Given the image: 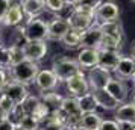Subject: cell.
<instances>
[{
  "label": "cell",
  "instance_id": "obj_4",
  "mask_svg": "<svg viewBox=\"0 0 135 130\" xmlns=\"http://www.w3.org/2000/svg\"><path fill=\"white\" fill-rule=\"evenodd\" d=\"M67 20L71 29L86 30L96 21V11H90V9L76 5V6H71V12L67 17Z\"/></svg>",
  "mask_w": 135,
  "mask_h": 130
},
{
  "label": "cell",
  "instance_id": "obj_21",
  "mask_svg": "<svg viewBox=\"0 0 135 130\" xmlns=\"http://www.w3.org/2000/svg\"><path fill=\"white\" fill-rule=\"evenodd\" d=\"M102 121H103V118H102V115H100L97 111L82 113L80 129H85V130H99V127H100Z\"/></svg>",
  "mask_w": 135,
  "mask_h": 130
},
{
  "label": "cell",
  "instance_id": "obj_8",
  "mask_svg": "<svg viewBox=\"0 0 135 130\" xmlns=\"http://www.w3.org/2000/svg\"><path fill=\"white\" fill-rule=\"evenodd\" d=\"M25 21H26V15H25L23 8H21V3L20 2H12L9 9H8V12L5 14L3 20L0 21V24H3L5 27L15 29V27L21 26Z\"/></svg>",
  "mask_w": 135,
  "mask_h": 130
},
{
  "label": "cell",
  "instance_id": "obj_2",
  "mask_svg": "<svg viewBox=\"0 0 135 130\" xmlns=\"http://www.w3.org/2000/svg\"><path fill=\"white\" fill-rule=\"evenodd\" d=\"M50 68L53 70V73L56 74L59 83H65L70 77H73L74 74L82 71L78 61L73 59V58H68V56H56L52 61Z\"/></svg>",
  "mask_w": 135,
  "mask_h": 130
},
{
  "label": "cell",
  "instance_id": "obj_22",
  "mask_svg": "<svg viewBox=\"0 0 135 130\" xmlns=\"http://www.w3.org/2000/svg\"><path fill=\"white\" fill-rule=\"evenodd\" d=\"M82 33L84 30H76V29H70L65 33V37L61 39L62 45L65 49L74 50V49H82Z\"/></svg>",
  "mask_w": 135,
  "mask_h": 130
},
{
  "label": "cell",
  "instance_id": "obj_41",
  "mask_svg": "<svg viewBox=\"0 0 135 130\" xmlns=\"http://www.w3.org/2000/svg\"><path fill=\"white\" fill-rule=\"evenodd\" d=\"M131 56H132V58L135 59V43L132 44V50H131Z\"/></svg>",
  "mask_w": 135,
  "mask_h": 130
},
{
  "label": "cell",
  "instance_id": "obj_40",
  "mask_svg": "<svg viewBox=\"0 0 135 130\" xmlns=\"http://www.w3.org/2000/svg\"><path fill=\"white\" fill-rule=\"evenodd\" d=\"M6 119H8V115H6V113H5L3 111H2V109H0V124H2V123H5Z\"/></svg>",
  "mask_w": 135,
  "mask_h": 130
},
{
  "label": "cell",
  "instance_id": "obj_42",
  "mask_svg": "<svg viewBox=\"0 0 135 130\" xmlns=\"http://www.w3.org/2000/svg\"><path fill=\"white\" fill-rule=\"evenodd\" d=\"M131 82H132V86L135 88V73L132 74V77H131Z\"/></svg>",
  "mask_w": 135,
  "mask_h": 130
},
{
  "label": "cell",
  "instance_id": "obj_44",
  "mask_svg": "<svg viewBox=\"0 0 135 130\" xmlns=\"http://www.w3.org/2000/svg\"><path fill=\"white\" fill-rule=\"evenodd\" d=\"M15 130H25V129H20V127H15Z\"/></svg>",
  "mask_w": 135,
  "mask_h": 130
},
{
  "label": "cell",
  "instance_id": "obj_29",
  "mask_svg": "<svg viewBox=\"0 0 135 130\" xmlns=\"http://www.w3.org/2000/svg\"><path fill=\"white\" fill-rule=\"evenodd\" d=\"M11 67H12V64H11L9 45H6V44H0V68L9 71Z\"/></svg>",
  "mask_w": 135,
  "mask_h": 130
},
{
  "label": "cell",
  "instance_id": "obj_13",
  "mask_svg": "<svg viewBox=\"0 0 135 130\" xmlns=\"http://www.w3.org/2000/svg\"><path fill=\"white\" fill-rule=\"evenodd\" d=\"M0 92L6 94L8 97L11 100H14L17 105H21V103L27 98V95L31 94L29 92V88L26 86V85L18 83V82H15V80H11V79H9V82L3 86V89H2Z\"/></svg>",
  "mask_w": 135,
  "mask_h": 130
},
{
  "label": "cell",
  "instance_id": "obj_11",
  "mask_svg": "<svg viewBox=\"0 0 135 130\" xmlns=\"http://www.w3.org/2000/svg\"><path fill=\"white\" fill-rule=\"evenodd\" d=\"M105 89H106L120 105L124 103V101H129V86H128V83H126V80L112 76L111 80L106 83V88H105Z\"/></svg>",
  "mask_w": 135,
  "mask_h": 130
},
{
  "label": "cell",
  "instance_id": "obj_15",
  "mask_svg": "<svg viewBox=\"0 0 135 130\" xmlns=\"http://www.w3.org/2000/svg\"><path fill=\"white\" fill-rule=\"evenodd\" d=\"M112 73L106 71V70L100 68V67H94L90 71H86V79L90 83V89H102L106 88V83L111 80Z\"/></svg>",
  "mask_w": 135,
  "mask_h": 130
},
{
  "label": "cell",
  "instance_id": "obj_23",
  "mask_svg": "<svg viewBox=\"0 0 135 130\" xmlns=\"http://www.w3.org/2000/svg\"><path fill=\"white\" fill-rule=\"evenodd\" d=\"M102 26V30H103V35H108V37H112L122 41L123 43V37H124V32H123V26L120 20H115V21H111V23H103Z\"/></svg>",
  "mask_w": 135,
  "mask_h": 130
},
{
  "label": "cell",
  "instance_id": "obj_47",
  "mask_svg": "<svg viewBox=\"0 0 135 130\" xmlns=\"http://www.w3.org/2000/svg\"><path fill=\"white\" fill-rule=\"evenodd\" d=\"M134 130H135V127H134Z\"/></svg>",
  "mask_w": 135,
  "mask_h": 130
},
{
  "label": "cell",
  "instance_id": "obj_46",
  "mask_svg": "<svg viewBox=\"0 0 135 130\" xmlns=\"http://www.w3.org/2000/svg\"><path fill=\"white\" fill-rule=\"evenodd\" d=\"M80 130H85V129H80Z\"/></svg>",
  "mask_w": 135,
  "mask_h": 130
},
{
  "label": "cell",
  "instance_id": "obj_3",
  "mask_svg": "<svg viewBox=\"0 0 135 130\" xmlns=\"http://www.w3.org/2000/svg\"><path fill=\"white\" fill-rule=\"evenodd\" d=\"M18 29L26 41H47V21H44L41 17L26 18Z\"/></svg>",
  "mask_w": 135,
  "mask_h": 130
},
{
  "label": "cell",
  "instance_id": "obj_25",
  "mask_svg": "<svg viewBox=\"0 0 135 130\" xmlns=\"http://www.w3.org/2000/svg\"><path fill=\"white\" fill-rule=\"evenodd\" d=\"M40 98L43 100L46 105L50 107V111L53 112L56 109H59L61 107V103L64 97H62L59 92H55V91H47V92H41L40 94Z\"/></svg>",
  "mask_w": 135,
  "mask_h": 130
},
{
  "label": "cell",
  "instance_id": "obj_31",
  "mask_svg": "<svg viewBox=\"0 0 135 130\" xmlns=\"http://www.w3.org/2000/svg\"><path fill=\"white\" fill-rule=\"evenodd\" d=\"M65 2L64 0H46V9L53 14H61L65 9Z\"/></svg>",
  "mask_w": 135,
  "mask_h": 130
},
{
  "label": "cell",
  "instance_id": "obj_33",
  "mask_svg": "<svg viewBox=\"0 0 135 130\" xmlns=\"http://www.w3.org/2000/svg\"><path fill=\"white\" fill-rule=\"evenodd\" d=\"M103 0H79V6L85 8V9H90V11H96L97 6L102 3Z\"/></svg>",
  "mask_w": 135,
  "mask_h": 130
},
{
  "label": "cell",
  "instance_id": "obj_20",
  "mask_svg": "<svg viewBox=\"0 0 135 130\" xmlns=\"http://www.w3.org/2000/svg\"><path fill=\"white\" fill-rule=\"evenodd\" d=\"M114 119L135 124V105L132 101H124L118 105V107L114 111Z\"/></svg>",
  "mask_w": 135,
  "mask_h": 130
},
{
  "label": "cell",
  "instance_id": "obj_36",
  "mask_svg": "<svg viewBox=\"0 0 135 130\" xmlns=\"http://www.w3.org/2000/svg\"><path fill=\"white\" fill-rule=\"evenodd\" d=\"M9 82V71L8 70L0 68V91L3 89V86Z\"/></svg>",
  "mask_w": 135,
  "mask_h": 130
},
{
  "label": "cell",
  "instance_id": "obj_14",
  "mask_svg": "<svg viewBox=\"0 0 135 130\" xmlns=\"http://www.w3.org/2000/svg\"><path fill=\"white\" fill-rule=\"evenodd\" d=\"M76 61L79 64L82 71H90L91 68L99 65V50L90 49V47H82L76 56Z\"/></svg>",
  "mask_w": 135,
  "mask_h": 130
},
{
  "label": "cell",
  "instance_id": "obj_37",
  "mask_svg": "<svg viewBox=\"0 0 135 130\" xmlns=\"http://www.w3.org/2000/svg\"><path fill=\"white\" fill-rule=\"evenodd\" d=\"M15 127H17V126H15L11 119H6L5 123L0 124V130H15Z\"/></svg>",
  "mask_w": 135,
  "mask_h": 130
},
{
  "label": "cell",
  "instance_id": "obj_1",
  "mask_svg": "<svg viewBox=\"0 0 135 130\" xmlns=\"http://www.w3.org/2000/svg\"><path fill=\"white\" fill-rule=\"evenodd\" d=\"M40 70L41 68L38 65V62L25 59V61H21L20 64L12 65L9 68V79L18 82V83H23L26 86H29V85H33L35 83V79H37V74L40 73Z\"/></svg>",
  "mask_w": 135,
  "mask_h": 130
},
{
  "label": "cell",
  "instance_id": "obj_45",
  "mask_svg": "<svg viewBox=\"0 0 135 130\" xmlns=\"http://www.w3.org/2000/svg\"><path fill=\"white\" fill-rule=\"evenodd\" d=\"M131 2H132V3H135V0H131Z\"/></svg>",
  "mask_w": 135,
  "mask_h": 130
},
{
  "label": "cell",
  "instance_id": "obj_18",
  "mask_svg": "<svg viewBox=\"0 0 135 130\" xmlns=\"http://www.w3.org/2000/svg\"><path fill=\"white\" fill-rule=\"evenodd\" d=\"M135 73V59L132 56H123L118 61V65L117 68L114 70V74L118 79H123V80H128L132 77V74Z\"/></svg>",
  "mask_w": 135,
  "mask_h": 130
},
{
  "label": "cell",
  "instance_id": "obj_9",
  "mask_svg": "<svg viewBox=\"0 0 135 130\" xmlns=\"http://www.w3.org/2000/svg\"><path fill=\"white\" fill-rule=\"evenodd\" d=\"M58 77L53 73L52 68H43L40 70V73L37 74V79H35V86L40 92H47V91H55L56 86H58Z\"/></svg>",
  "mask_w": 135,
  "mask_h": 130
},
{
  "label": "cell",
  "instance_id": "obj_39",
  "mask_svg": "<svg viewBox=\"0 0 135 130\" xmlns=\"http://www.w3.org/2000/svg\"><path fill=\"white\" fill-rule=\"evenodd\" d=\"M64 2H65L67 6H76V5L79 3V0H64Z\"/></svg>",
  "mask_w": 135,
  "mask_h": 130
},
{
  "label": "cell",
  "instance_id": "obj_10",
  "mask_svg": "<svg viewBox=\"0 0 135 130\" xmlns=\"http://www.w3.org/2000/svg\"><path fill=\"white\" fill-rule=\"evenodd\" d=\"M26 59L33 62H41L47 56L49 47H47V41H26L23 45Z\"/></svg>",
  "mask_w": 135,
  "mask_h": 130
},
{
  "label": "cell",
  "instance_id": "obj_32",
  "mask_svg": "<svg viewBox=\"0 0 135 130\" xmlns=\"http://www.w3.org/2000/svg\"><path fill=\"white\" fill-rule=\"evenodd\" d=\"M40 101V95H33V94H29L27 95V98L21 103V106L25 107L26 113H31L32 111H33V107L37 106V103Z\"/></svg>",
  "mask_w": 135,
  "mask_h": 130
},
{
  "label": "cell",
  "instance_id": "obj_30",
  "mask_svg": "<svg viewBox=\"0 0 135 130\" xmlns=\"http://www.w3.org/2000/svg\"><path fill=\"white\" fill-rule=\"evenodd\" d=\"M15 106H17V103H15L14 100H11L6 94H2V92H0V109L6 113L8 118H9V115H11V113H12V111L15 109Z\"/></svg>",
  "mask_w": 135,
  "mask_h": 130
},
{
  "label": "cell",
  "instance_id": "obj_19",
  "mask_svg": "<svg viewBox=\"0 0 135 130\" xmlns=\"http://www.w3.org/2000/svg\"><path fill=\"white\" fill-rule=\"evenodd\" d=\"M26 18L40 17L46 11V0H20Z\"/></svg>",
  "mask_w": 135,
  "mask_h": 130
},
{
  "label": "cell",
  "instance_id": "obj_43",
  "mask_svg": "<svg viewBox=\"0 0 135 130\" xmlns=\"http://www.w3.org/2000/svg\"><path fill=\"white\" fill-rule=\"evenodd\" d=\"M131 101L135 105V91H134V94H132V98H131Z\"/></svg>",
  "mask_w": 135,
  "mask_h": 130
},
{
  "label": "cell",
  "instance_id": "obj_16",
  "mask_svg": "<svg viewBox=\"0 0 135 130\" xmlns=\"http://www.w3.org/2000/svg\"><path fill=\"white\" fill-rule=\"evenodd\" d=\"M120 58H122V55L118 50L99 49V67L109 71V73H114V70L118 65Z\"/></svg>",
  "mask_w": 135,
  "mask_h": 130
},
{
  "label": "cell",
  "instance_id": "obj_35",
  "mask_svg": "<svg viewBox=\"0 0 135 130\" xmlns=\"http://www.w3.org/2000/svg\"><path fill=\"white\" fill-rule=\"evenodd\" d=\"M11 3H12V0H0V21L3 20L5 14L8 12V9H9V6H11Z\"/></svg>",
  "mask_w": 135,
  "mask_h": 130
},
{
  "label": "cell",
  "instance_id": "obj_17",
  "mask_svg": "<svg viewBox=\"0 0 135 130\" xmlns=\"http://www.w3.org/2000/svg\"><path fill=\"white\" fill-rule=\"evenodd\" d=\"M91 92H93V95H94V98H96L97 107L102 109V111L114 112L117 107H118V105H120L105 88H102V89H91Z\"/></svg>",
  "mask_w": 135,
  "mask_h": 130
},
{
  "label": "cell",
  "instance_id": "obj_27",
  "mask_svg": "<svg viewBox=\"0 0 135 130\" xmlns=\"http://www.w3.org/2000/svg\"><path fill=\"white\" fill-rule=\"evenodd\" d=\"M9 53H11V64L12 65H17L21 61H25V50H23V45H18V44H11L9 45Z\"/></svg>",
  "mask_w": 135,
  "mask_h": 130
},
{
  "label": "cell",
  "instance_id": "obj_7",
  "mask_svg": "<svg viewBox=\"0 0 135 130\" xmlns=\"http://www.w3.org/2000/svg\"><path fill=\"white\" fill-rule=\"evenodd\" d=\"M64 85H65V89H67L68 95H71V97H79L82 94L91 91L85 71H79L78 74H74L73 77H70Z\"/></svg>",
  "mask_w": 135,
  "mask_h": 130
},
{
  "label": "cell",
  "instance_id": "obj_12",
  "mask_svg": "<svg viewBox=\"0 0 135 130\" xmlns=\"http://www.w3.org/2000/svg\"><path fill=\"white\" fill-rule=\"evenodd\" d=\"M103 39V30L99 23H93L86 30L82 33V47H90V49H100Z\"/></svg>",
  "mask_w": 135,
  "mask_h": 130
},
{
  "label": "cell",
  "instance_id": "obj_5",
  "mask_svg": "<svg viewBox=\"0 0 135 130\" xmlns=\"http://www.w3.org/2000/svg\"><path fill=\"white\" fill-rule=\"evenodd\" d=\"M71 27L68 24V20L56 14L55 17L47 21V41H59L65 37V33L70 30Z\"/></svg>",
  "mask_w": 135,
  "mask_h": 130
},
{
  "label": "cell",
  "instance_id": "obj_6",
  "mask_svg": "<svg viewBox=\"0 0 135 130\" xmlns=\"http://www.w3.org/2000/svg\"><path fill=\"white\" fill-rule=\"evenodd\" d=\"M120 20V8L115 2L112 0H105L96 9V23L103 24V23H111Z\"/></svg>",
  "mask_w": 135,
  "mask_h": 130
},
{
  "label": "cell",
  "instance_id": "obj_34",
  "mask_svg": "<svg viewBox=\"0 0 135 130\" xmlns=\"http://www.w3.org/2000/svg\"><path fill=\"white\" fill-rule=\"evenodd\" d=\"M99 130H120V129H118V123H117L115 119H109V118L105 119L103 118V121L100 124Z\"/></svg>",
  "mask_w": 135,
  "mask_h": 130
},
{
  "label": "cell",
  "instance_id": "obj_24",
  "mask_svg": "<svg viewBox=\"0 0 135 130\" xmlns=\"http://www.w3.org/2000/svg\"><path fill=\"white\" fill-rule=\"evenodd\" d=\"M78 98V103H79V107L82 113H86V112H94L97 111V103H96V98H94V95H93L91 91H88V92L82 94L79 97H76Z\"/></svg>",
  "mask_w": 135,
  "mask_h": 130
},
{
  "label": "cell",
  "instance_id": "obj_28",
  "mask_svg": "<svg viewBox=\"0 0 135 130\" xmlns=\"http://www.w3.org/2000/svg\"><path fill=\"white\" fill-rule=\"evenodd\" d=\"M17 127H20V129H25V130H40V123H38L37 119L32 117V115L26 113L25 117H23L18 123H17Z\"/></svg>",
  "mask_w": 135,
  "mask_h": 130
},
{
  "label": "cell",
  "instance_id": "obj_38",
  "mask_svg": "<svg viewBox=\"0 0 135 130\" xmlns=\"http://www.w3.org/2000/svg\"><path fill=\"white\" fill-rule=\"evenodd\" d=\"M118 123V129L120 130H134L135 124L132 123H124V121H117Z\"/></svg>",
  "mask_w": 135,
  "mask_h": 130
},
{
  "label": "cell",
  "instance_id": "obj_48",
  "mask_svg": "<svg viewBox=\"0 0 135 130\" xmlns=\"http://www.w3.org/2000/svg\"><path fill=\"white\" fill-rule=\"evenodd\" d=\"M103 2H105V0H103Z\"/></svg>",
  "mask_w": 135,
  "mask_h": 130
},
{
  "label": "cell",
  "instance_id": "obj_26",
  "mask_svg": "<svg viewBox=\"0 0 135 130\" xmlns=\"http://www.w3.org/2000/svg\"><path fill=\"white\" fill-rule=\"evenodd\" d=\"M50 113H52L50 107L46 105V103H44L43 100L40 98V101L37 103V106L33 107V111H32L29 115H32V117H33V118L38 121V123L41 124V123H44V121H46V119L50 117Z\"/></svg>",
  "mask_w": 135,
  "mask_h": 130
}]
</instances>
